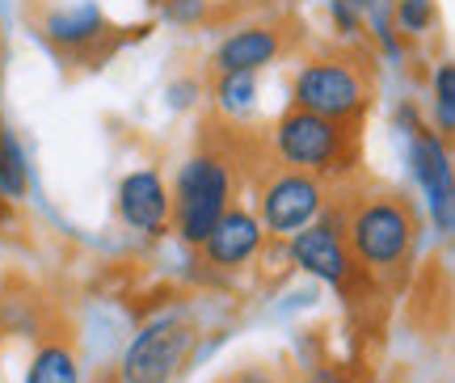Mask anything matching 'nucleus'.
Wrapping results in <instances>:
<instances>
[{
    "instance_id": "5",
    "label": "nucleus",
    "mask_w": 455,
    "mask_h": 383,
    "mask_svg": "<svg viewBox=\"0 0 455 383\" xmlns=\"http://www.w3.org/2000/svg\"><path fill=\"white\" fill-rule=\"evenodd\" d=\"M367 106V80L346 60H321L308 64L295 80V110H308L316 118L341 123Z\"/></svg>"
},
{
    "instance_id": "14",
    "label": "nucleus",
    "mask_w": 455,
    "mask_h": 383,
    "mask_svg": "<svg viewBox=\"0 0 455 383\" xmlns=\"http://www.w3.org/2000/svg\"><path fill=\"white\" fill-rule=\"evenodd\" d=\"M435 101H439V127L451 131L455 127V68L443 64L435 72Z\"/></svg>"
},
{
    "instance_id": "13",
    "label": "nucleus",
    "mask_w": 455,
    "mask_h": 383,
    "mask_svg": "<svg viewBox=\"0 0 455 383\" xmlns=\"http://www.w3.org/2000/svg\"><path fill=\"white\" fill-rule=\"evenodd\" d=\"M21 383H81V363L68 341H47L30 358V371Z\"/></svg>"
},
{
    "instance_id": "17",
    "label": "nucleus",
    "mask_w": 455,
    "mask_h": 383,
    "mask_svg": "<svg viewBox=\"0 0 455 383\" xmlns=\"http://www.w3.org/2000/svg\"><path fill=\"white\" fill-rule=\"evenodd\" d=\"M312 383H350V379H346L341 371H333V367H329V371H316V379H312Z\"/></svg>"
},
{
    "instance_id": "4",
    "label": "nucleus",
    "mask_w": 455,
    "mask_h": 383,
    "mask_svg": "<svg viewBox=\"0 0 455 383\" xmlns=\"http://www.w3.org/2000/svg\"><path fill=\"white\" fill-rule=\"evenodd\" d=\"M38 30L64 60L89 68H98L123 43L118 26H110V17L101 13L98 4H55L38 17Z\"/></svg>"
},
{
    "instance_id": "10",
    "label": "nucleus",
    "mask_w": 455,
    "mask_h": 383,
    "mask_svg": "<svg viewBox=\"0 0 455 383\" xmlns=\"http://www.w3.org/2000/svg\"><path fill=\"white\" fill-rule=\"evenodd\" d=\"M283 55V34L266 30V26H249V30L228 34L220 51H215V68L220 76H253L258 68L275 64Z\"/></svg>"
},
{
    "instance_id": "6",
    "label": "nucleus",
    "mask_w": 455,
    "mask_h": 383,
    "mask_svg": "<svg viewBox=\"0 0 455 383\" xmlns=\"http://www.w3.org/2000/svg\"><path fill=\"white\" fill-rule=\"evenodd\" d=\"M275 152L283 156V164H291L295 173H329V169H338L341 152H346V131L308 110H291L278 118Z\"/></svg>"
},
{
    "instance_id": "3",
    "label": "nucleus",
    "mask_w": 455,
    "mask_h": 383,
    "mask_svg": "<svg viewBox=\"0 0 455 383\" xmlns=\"http://www.w3.org/2000/svg\"><path fill=\"white\" fill-rule=\"evenodd\" d=\"M195 341H198L195 320L178 316V312L144 324L135 333V341L127 346V354H123V383H169L186 367Z\"/></svg>"
},
{
    "instance_id": "2",
    "label": "nucleus",
    "mask_w": 455,
    "mask_h": 383,
    "mask_svg": "<svg viewBox=\"0 0 455 383\" xmlns=\"http://www.w3.org/2000/svg\"><path fill=\"white\" fill-rule=\"evenodd\" d=\"M228 194H232V173L228 164L212 152L195 156L186 169L178 173V186H173V219H178L181 240L190 244H203L207 232L220 224V215L228 211Z\"/></svg>"
},
{
    "instance_id": "19",
    "label": "nucleus",
    "mask_w": 455,
    "mask_h": 383,
    "mask_svg": "<svg viewBox=\"0 0 455 383\" xmlns=\"http://www.w3.org/2000/svg\"><path fill=\"white\" fill-rule=\"evenodd\" d=\"M346 4H355V9H367V0H346Z\"/></svg>"
},
{
    "instance_id": "16",
    "label": "nucleus",
    "mask_w": 455,
    "mask_h": 383,
    "mask_svg": "<svg viewBox=\"0 0 455 383\" xmlns=\"http://www.w3.org/2000/svg\"><path fill=\"white\" fill-rule=\"evenodd\" d=\"M396 17H401L405 30H426V26L435 21V4H430V0H401Z\"/></svg>"
},
{
    "instance_id": "7",
    "label": "nucleus",
    "mask_w": 455,
    "mask_h": 383,
    "mask_svg": "<svg viewBox=\"0 0 455 383\" xmlns=\"http://www.w3.org/2000/svg\"><path fill=\"white\" fill-rule=\"evenodd\" d=\"M325 203V190L312 173H278L266 190H261V219L270 232H283V236H295L316 219V211Z\"/></svg>"
},
{
    "instance_id": "15",
    "label": "nucleus",
    "mask_w": 455,
    "mask_h": 383,
    "mask_svg": "<svg viewBox=\"0 0 455 383\" xmlns=\"http://www.w3.org/2000/svg\"><path fill=\"white\" fill-rule=\"evenodd\" d=\"M249 97H253V76H224L220 80V101H224L228 110L249 106Z\"/></svg>"
},
{
    "instance_id": "9",
    "label": "nucleus",
    "mask_w": 455,
    "mask_h": 383,
    "mask_svg": "<svg viewBox=\"0 0 455 383\" xmlns=\"http://www.w3.org/2000/svg\"><path fill=\"white\" fill-rule=\"evenodd\" d=\"M291 257L304 266L308 274L325 278V283H346L350 274V249H346V236H341L333 224H316V227H304L291 236Z\"/></svg>"
},
{
    "instance_id": "11",
    "label": "nucleus",
    "mask_w": 455,
    "mask_h": 383,
    "mask_svg": "<svg viewBox=\"0 0 455 383\" xmlns=\"http://www.w3.org/2000/svg\"><path fill=\"white\" fill-rule=\"evenodd\" d=\"M261 244V224L253 219V215H244V211H224L220 215V224L207 232V240H203V253H207V261H215V266H241V261H249V257L258 253Z\"/></svg>"
},
{
    "instance_id": "1",
    "label": "nucleus",
    "mask_w": 455,
    "mask_h": 383,
    "mask_svg": "<svg viewBox=\"0 0 455 383\" xmlns=\"http://www.w3.org/2000/svg\"><path fill=\"white\" fill-rule=\"evenodd\" d=\"M346 249L371 270H396L418 240V215L401 194H371L346 219Z\"/></svg>"
},
{
    "instance_id": "8",
    "label": "nucleus",
    "mask_w": 455,
    "mask_h": 383,
    "mask_svg": "<svg viewBox=\"0 0 455 383\" xmlns=\"http://www.w3.org/2000/svg\"><path fill=\"white\" fill-rule=\"evenodd\" d=\"M118 215L135 232H161L173 215V198L152 169H140V173H127L118 186Z\"/></svg>"
},
{
    "instance_id": "18",
    "label": "nucleus",
    "mask_w": 455,
    "mask_h": 383,
    "mask_svg": "<svg viewBox=\"0 0 455 383\" xmlns=\"http://www.w3.org/2000/svg\"><path fill=\"white\" fill-rule=\"evenodd\" d=\"M241 383H270V379H266V375H258V371H253V375H244Z\"/></svg>"
},
{
    "instance_id": "12",
    "label": "nucleus",
    "mask_w": 455,
    "mask_h": 383,
    "mask_svg": "<svg viewBox=\"0 0 455 383\" xmlns=\"http://www.w3.org/2000/svg\"><path fill=\"white\" fill-rule=\"evenodd\" d=\"M413 169H418V181L426 186L430 203L439 211V224H451V164H447V152L435 135H418L413 140Z\"/></svg>"
}]
</instances>
